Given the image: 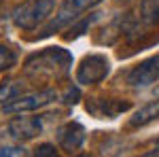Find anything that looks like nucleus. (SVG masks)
<instances>
[{"mask_svg": "<svg viewBox=\"0 0 159 157\" xmlns=\"http://www.w3.org/2000/svg\"><path fill=\"white\" fill-rule=\"evenodd\" d=\"M34 157H60V151L55 149V145H51V142H43L34 151Z\"/></svg>", "mask_w": 159, "mask_h": 157, "instance_id": "obj_14", "label": "nucleus"}, {"mask_svg": "<svg viewBox=\"0 0 159 157\" xmlns=\"http://www.w3.org/2000/svg\"><path fill=\"white\" fill-rule=\"evenodd\" d=\"M87 132L79 121H66L64 125L57 127V145L66 153H76L85 145Z\"/></svg>", "mask_w": 159, "mask_h": 157, "instance_id": "obj_8", "label": "nucleus"}, {"mask_svg": "<svg viewBox=\"0 0 159 157\" xmlns=\"http://www.w3.org/2000/svg\"><path fill=\"white\" fill-rule=\"evenodd\" d=\"M2 2H4V0H0V4H2Z\"/></svg>", "mask_w": 159, "mask_h": 157, "instance_id": "obj_21", "label": "nucleus"}, {"mask_svg": "<svg viewBox=\"0 0 159 157\" xmlns=\"http://www.w3.org/2000/svg\"><path fill=\"white\" fill-rule=\"evenodd\" d=\"M76 157H91V155H87V153H83V155H76Z\"/></svg>", "mask_w": 159, "mask_h": 157, "instance_id": "obj_18", "label": "nucleus"}, {"mask_svg": "<svg viewBox=\"0 0 159 157\" xmlns=\"http://www.w3.org/2000/svg\"><path fill=\"white\" fill-rule=\"evenodd\" d=\"M13 66H17V51L11 45L0 43V72L11 70Z\"/></svg>", "mask_w": 159, "mask_h": 157, "instance_id": "obj_12", "label": "nucleus"}, {"mask_svg": "<svg viewBox=\"0 0 159 157\" xmlns=\"http://www.w3.org/2000/svg\"><path fill=\"white\" fill-rule=\"evenodd\" d=\"M117 2H129V0H117Z\"/></svg>", "mask_w": 159, "mask_h": 157, "instance_id": "obj_20", "label": "nucleus"}, {"mask_svg": "<svg viewBox=\"0 0 159 157\" xmlns=\"http://www.w3.org/2000/svg\"><path fill=\"white\" fill-rule=\"evenodd\" d=\"M74 98H79V91L70 87V89H68V94H66V102H72V104H74V102H76Z\"/></svg>", "mask_w": 159, "mask_h": 157, "instance_id": "obj_16", "label": "nucleus"}, {"mask_svg": "<svg viewBox=\"0 0 159 157\" xmlns=\"http://www.w3.org/2000/svg\"><path fill=\"white\" fill-rule=\"evenodd\" d=\"M100 2L102 0H64L60 4V9H57V13H55V17L43 28L38 38H47L51 34H55V32H60L61 28H66L68 24H74L83 11H89V9L98 7Z\"/></svg>", "mask_w": 159, "mask_h": 157, "instance_id": "obj_3", "label": "nucleus"}, {"mask_svg": "<svg viewBox=\"0 0 159 157\" xmlns=\"http://www.w3.org/2000/svg\"><path fill=\"white\" fill-rule=\"evenodd\" d=\"M0 157H30L24 146H2Z\"/></svg>", "mask_w": 159, "mask_h": 157, "instance_id": "obj_15", "label": "nucleus"}, {"mask_svg": "<svg viewBox=\"0 0 159 157\" xmlns=\"http://www.w3.org/2000/svg\"><path fill=\"white\" fill-rule=\"evenodd\" d=\"M110 72V62L102 53H89L85 55L79 68H76V83L79 85H93L104 81Z\"/></svg>", "mask_w": 159, "mask_h": 157, "instance_id": "obj_4", "label": "nucleus"}, {"mask_svg": "<svg viewBox=\"0 0 159 157\" xmlns=\"http://www.w3.org/2000/svg\"><path fill=\"white\" fill-rule=\"evenodd\" d=\"M55 11V0H25L11 13V21L19 30H36Z\"/></svg>", "mask_w": 159, "mask_h": 157, "instance_id": "obj_2", "label": "nucleus"}, {"mask_svg": "<svg viewBox=\"0 0 159 157\" xmlns=\"http://www.w3.org/2000/svg\"><path fill=\"white\" fill-rule=\"evenodd\" d=\"M132 109V104L125 100H98V98H91L87 102V110L91 115H96L100 119H112V117H119L121 113Z\"/></svg>", "mask_w": 159, "mask_h": 157, "instance_id": "obj_9", "label": "nucleus"}, {"mask_svg": "<svg viewBox=\"0 0 159 157\" xmlns=\"http://www.w3.org/2000/svg\"><path fill=\"white\" fill-rule=\"evenodd\" d=\"M7 130L11 134L15 140H19V142H25V140H32V138H36L43 134L45 130V121L43 117H15V119L9 121V125H7Z\"/></svg>", "mask_w": 159, "mask_h": 157, "instance_id": "obj_7", "label": "nucleus"}, {"mask_svg": "<svg viewBox=\"0 0 159 157\" xmlns=\"http://www.w3.org/2000/svg\"><path fill=\"white\" fill-rule=\"evenodd\" d=\"M157 119H159V100H153V102H148V104H144V106H140L129 117L127 125L132 130H138V127H144V125H148V123H153Z\"/></svg>", "mask_w": 159, "mask_h": 157, "instance_id": "obj_10", "label": "nucleus"}, {"mask_svg": "<svg viewBox=\"0 0 159 157\" xmlns=\"http://www.w3.org/2000/svg\"><path fill=\"white\" fill-rule=\"evenodd\" d=\"M98 19H100V13H91V15H85V17L81 19V21L76 19V24H74L72 28H70V32L66 34V38H68V40H72V38L83 36V34H85L87 30H89L91 25H93L96 21H98Z\"/></svg>", "mask_w": 159, "mask_h": 157, "instance_id": "obj_11", "label": "nucleus"}, {"mask_svg": "<svg viewBox=\"0 0 159 157\" xmlns=\"http://www.w3.org/2000/svg\"><path fill=\"white\" fill-rule=\"evenodd\" d=\"M155 96H159V87H155Z\"/></svg>", "mask_w": 159, "mask_h": 157, "instance_id": "obj_19", "label": "nucleus"}, {"mask_svg": "<svg viewBox=\"0 0 159 157\" xmlns=\"http://www.w3.org/2000/svg\"><path fill=\"white\" fill-rule=\"evenodd\" d=\"M15 96H19V87L15 83H4L0 85V102L2 104H7L9 100H13Z\"/></svg>", "mask_w": 159, "mask_h": 157, "instance_id": "obj_13", "label": "nucleus"}, {"mask_svg": "<svg viewBox=\"0 0 159 157\" xmlns=\"http://www.w3.org/2000/svg\"><path fill=\"white\" fill-rule=\"evenodd\" d=\"M72 66V55L66 51V49L61 47H49L45 49V51H40V53H34V55H30L28 60H25V68L24 72L28 76H64V74L68 72V68Z\"/></svg>", "mask_w": 159, "mask_h": 157, "instance_id": "obj_1", "label": "nucleus"}, {"mask_svg": "<svg viewBox=\"0 0 159 157\" xmlns=\"http://www.w3.org/2000/svg\"><path fill=\"white\" fill-rule=\"evenodd\" d=\"M55 98H57L55 89H43V91H34V94H21V96H15L13 100H9L7 104H2V110L9 113V115L32 113V110H38V109H43V106H47Z\"/></svg>", "mask_w": 159, "mask_h": 157, "instance_id": "obj_5", "label": "nucleus"}, {"mask_svg": "<svg viewBox=\"0 0 159 157\" xmlns=\"http://www.w3.org/2000/svg\"><path fill=\"white\" fill-rule=\"evenodd\" d=\"M157 79H159V53L142 60L140 64H136L134 68H129L127 74H125V83L129 87H136V89L148 87Z\"/></svg>", "mask_w": 159, "mask_h": 157, "instance_id": "obj_6", "label": "nucleus"}, {"mask_svg": "<svg viewBox=\"0 0 159 157\" xmlns=\"http://www.w3.org/2000/svg\"><path fill=\"white\" fill-rule=\"evenodd\" d=\"M140 157H159V146H157V149H151V151H147L144 155H140Z\"/></svg>", "mask_w": 159, "mask_h": 157, "instance_id": "obj_17", "label": "nucleus"}]
</instances>
